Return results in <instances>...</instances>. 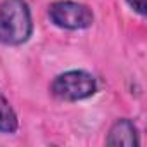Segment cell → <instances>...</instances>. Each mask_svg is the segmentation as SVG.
Wrapping results in <instances>:
<instances>
[{
  "label": "cell",
  "instance_id": "obj_1",
  "mask_svg": "<svg viewBox=\"0 0 147 147\" xmlns=\"http://www.w3.org/2000/svg\"><path fill=\"white\" fill-rule=\"evenodd\" d=\"M33 35V18L26 0L0 2V43L19 47Z\"/></svg>",
  "mask_w": 147,
  "mask_h": 147
},
{
  "label": "cell",
  "instance_id": "obj_2",
  "mask_svg": "<svg viewBox=\"0 0 147 147\" xmlns=\"http://www.w3.org/2000/svg\"><path fill=\"white\" fill-rule=\"evenodd\" d=\"M99 90L92 73L83 69H71L57 75L50 83V94L64 102H78L94 97Z\"/></svg>",
  "mask_w": 147,
  "mask_h": 147
},
{
  "label": "cell",
  "instance_id": "obj_3",
  "mask_svg": "<svg viewBox=\"0 0 147 147\" xmlns=\"http://www.w3.org/2000/svg\"><path fill=\"white\" fill-rule=\"evenodd\" d=\"M47 16L54 26L67 31L88 30L95 21L94 11L88 5L75 0H55L49 5Z\"/></svg>",
  "mask_w": 147,
  "mask_h": 147
},
{
  "label": "cell",
  "instance_id": "obj_4",
  "mask_svg": "<svg viewBox=\"0 0 147 147\" xmlns=\"http://www.w3.org/2000/svg\"><path fill=\"white\" fill-rule=\"evenodd\" d=\"M106 144H107V145L137 147V145L140 144L137 125H135L130 118H119V119H116V121L113 123V126L109 128Z\"/></svg>",
  "mask_w": 147,
  "mask_h": 147
},
{
  "label": "cell",
  "instance_id": "obj_5",
  "mask_svg": "<svg viewBox=\"0 0 147 147\" xmlns=\"http://www.w3.org/2000/svg\"><path fill=\"white\" fill-rule=\"evenodd\" d=\"M19 130V119L9 99L0 92V133L12 135Z\"/></svg>",
  "mask_w": 147,
  "mask_h": 147
},
{
  "label": "cell",
  "instance_id": "obj_6",
  "mask_svg": "<svg viewBox=\"0 0 147 147\" xmlns=\"http://www.w3.org/2000/svg\"><path fill=\"white\" fill-rule=\"evenodd\" d=\"M126 4L138 16H145V0H126Z\"/></svg>",
  "mask_w": 147,
  "mask_h": 147
}]
</instances>
